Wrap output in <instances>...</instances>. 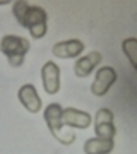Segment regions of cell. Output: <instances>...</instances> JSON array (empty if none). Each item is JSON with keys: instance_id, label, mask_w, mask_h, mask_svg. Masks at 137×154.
Listing matches in <instances>:
<instances>
[{"instance_id": "cell-1", "label": "cell", "mask_w": 137, "mask_h": 154, "mask_svg": "<svg viewBox=\"0 0 137 154\" xmlns=\"http://www.w3.org/2000/svg\"><path fill=\"white\" fill-rule=\"evenodd\" d=\"M62 111H64V108H62L60 105H57V103H53V105H50L45 108V122H46V125H48L50 132H51V135H53L57 140L60 144H64V146H70L74 140H76V134L72 132V130H69V128H65V123H64V120H62Z\"/></svg>"}, {"instance_id": "cell-2", "label": "cell", "mask_w": 137, "mask_h": 154, "mask_svg": "<svg viewBox=\"0 0 137 154\" xmlns=\"http://www.w3.org/2000/svg\"><path fill=\"white\" fill-rule=\"evenodd\" d=\"M29 41L26 38H21V36H14V34H9V36H4L2 41H0V50L2 53L9 58V63L12 67H21L22 62H24V57L29 51Z\"/></svg>"}, {"instance_id": "cell-3", "label": "cell", "mask_w": 137, "mask_h": 154, "mask_svg": "<svg viewBox=\"0 0 137 154\" xmlns=\"http://www.w3.org/2000/svg\"><path fill=\"white\" fill-rule=\"evenodd\" d=\"M22 28L29 29V33L34 39L43 38L46 34V12L39 5H29L22 22Z\"/></svg>"}, {"instance_id": "cell-4", "label": "cell", "mask_w": 137, "mask_h": 154, "mask_svg": "<svg viewBox=\"0 0 137 154\" xmlns=\"http://www.w3.org/2000/svg\"><path fill=\"white\" fill-rule=\"evenodd\" d=\"M94 132L99 139H113L117 128L113 125V113L108 108H99L96 111V122H94Z\"/></svg>"}, {"instance_id": "cell-5", "label": "cell", "mask_w": 137, "mask_h": 154, "mask_svg": "<svg viewBox=\"0 0 137 154\" xmlns=\"http://www.w3.org/2000/svg\"><path fill=\"white\" fill-rule=\"evenodd\" d=\"M117 81V72L113 67H101L96 72V77L91 86V93L94 96H104L110 91V88L115 84Z\"/></svg>"}, {"instance_id": "cell-6", "label": "cell", "mask_w": 137, "mask_h": 154, "mask_svg": "<svg viewBox=\"0 0 137 154\" xmlns=\"http://www.w3.org/2000/svg\"><path fill=\"white\" fill-rule=\"evenodd\" d=\"M43 88L48 94H57L60 91V69L55 62H46L41 69Z\"/></svg>"}, {"instance_id": "cell-7", "label": "cell", "mask_w": 137, "mask_h": 154, "mask_svg": "<svg viewBox=\"0 0 137 154\" xmlns=\"http://www.w3.org/2000/svg\"><path fill=\"white\" fill-rule=\"evenodd\" d=\"M17 98L21 101V105L26 108L29 113H39L41 111V99L38 96V91L33 84H24L21 86Z\"/></svg>"}, {"instance_id": "cell-8", "label": "cell", "mask_w": 137, "mask_h": 154, "mask_svg": "<svg viewBox=\"0 0 137 154\" xmlns=\"http://www.w3.org/2000/svg\"><path fill=\"white\" fill-rule=\"evenodd\" d=\"M86 45L82 43L81 39H65V41H60L53 46V55L57 58H62V60H67V58H76L82 53Z\"/></svg>"}, {"instance_id": "cell-9", "label": "cell", "mask_w": 137, "mask_h": 154, "mask_svg": "<svg viewBox=\"0 0 137 154\" xmlns=\"http://www.w3.org/2000/svg\"><path fill=\"white\" fill-rule=\"evenodd\" d=\"M62 120L67 127L72 128H88L91 125V115L88 111L77 110V108H64L62 111Z\"/></svg>"}, {"instance_id": "cell-10", "label": "cell", "mask_w": 137, "mask_h": 154, "mask_svg": "<svg viewBox=\"0 0 137 154\" xmlns=\"http://www.w3.org/2000/svg\"><path fill=\"white\" fill-rule=\"evenodd\" d=\"M99 62H101V53L99 51H91V53H88L86 57H82L76 62L74 72H76L77 77H88L96 69Z\"/></svg>"}, {"instance_id": "cell-11", "label": "cell", "mask_w": 137, "mask_h": 154, "mask_svg": "<svg viewBox=\"0 0 137 154\" xmlns=\"http://www.w3.org/2000/svg\"><path fill=\"white\" fill-rule=\"evenodd\" d=\"M115 147L113 139H99L93 137L88 139L84 144V152L86 154H110Z\"/></svg>"}, {"instance_id": "cell-12", "label": "cell", "mask_w": 137, "mask_h": 154, "mask_svg": "<svg viewBox=\"0 0 137 154\" xmlns=\"http://www.w3.org/2000/svg\"><path fill=\"white\" fill-rule=\"evenodd\" d=\"M122 50L127 55L129 62L132 63V67L137 70V38H127L122 43Z\"/></svg>"}, {"instance_id": "cell-13", "label": "cell", "mask_w": 137, "mask_h": 154, "mask_svg": "<svg viewBox=\"0 0 137 154\" xmlns=\"http://www.w3.org/2000/svg\"><path fill=\"white\" fill-rule=\"evenodd\" d=\"M27 9H29V4H27V2H24V0L16 2V4H14V7H12V14H14V17L17 19V22H19L21 26H22V22H24V17H26Z\"/></svg>"}, {"instance_id": "cell-14", "label": "cell", "mask_w": 137, "mask_h": 154, "mask_svg": "<svg viewBox=\"0 0 137 154\" xmlns=\"http://www.w3.org/2000/svg\"><path fill=\"white\" fill-rule=\"evenodd\" d=\"M5 4H11V2H7V0H0V5H5Z\"/></svg>"}]
</instances>
